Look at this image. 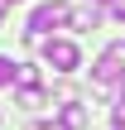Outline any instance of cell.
<instances>
[{
	"mask_svg": "<svg viewBox=\"0 0 125 130\" xmlns=\"http://www.w3.org/2000/svg\"><path fill=\"white\" fill-rule=\"evenodd\" d=\"M63 125L67 130H82L87 125V106H82V101H67V106H63Z\"/></svg>",
	"mask_w": 125,
	"mask_h": 130,
	"instance_id": "cell-4",
	"label": "cell"
},
{
	"mask_svg": "<svg viewBox=\"0 0 125 130\" xmlns=\"http://www.w3.org/2000/svg\"><path fill=\"white\" fill-rule=\"evenodd\" d=\"M19 77V63H10V58H0V87H10Z\"/></svg>",
	"mask_w": 125,
	"mask_h": 130,
	"instance_id": "cell-7",
	"label": "cell"
},
{
	"mask_svg": "<svg viewBox=\"0 0 125 130\" xmlns=\"http://www.w3.org/2000/svg\"><path fill=\"white\" fill-rule=\"evenodd\" d=\"M5 5H10V0H0V14H5Z\"/></svg>",
	"mask_w": 125,
	"mask_h": 130,
	"instance_id": "cell-11",
	"label": "cell"
},
{
	"mask_svg": "<svg viewBox=\"0 0 125 130\" xmlns=\"http://www.w3.org/2000/svg\"><path fill=\"white\" fill-rule=\"evenodd\" d=\"M39 130H67V125H63V121H53V125H39Z\"/></svg>",
	"mask_w": 125,
	"mask_h": 130,
	"instance_id": "cell-10",
	"label": "cell"
},
{
	"mask_svg": "<svg viewBox=\"0 0 125 130\" xmlns=\"http://www.w3.org/2000/svg\"><path fill=\"white\" fill-rule=\"evenodd\" d=\"M92 77L101 82V87H111V82H120L125 77V43H111L101 58H96V68H92Z\"/></svg>",
	"mask_w": 125,
	"mask_h": 130,
	"instance_id": "cell-2",
	"label": "cell"
},
{
	"mask_svg": "<svg viewBox=\"0 0 125 130\" xmlns=\"http://www.w3.org/2000/svg\"><path fill=\"white\" fill-rule=\"evenodd\" d=\"M19 82H24V87H39V68H34V63H19Z\"/></svg>",
	"mask_w": 125,
	"mask_h": 130,
	"instance_id": "cell-8",
	"label": "cell"
},
{
	"mask_svg": "<svg viewBox=\"0 0 125 130\" xmlns=\"http://www.w3.org/2000/svg\"><path fill=\"white\" fill-rule=\"evenodd\" d=\"M58 24H72V10H67L63 0H43V5L29 14L24 34H29V39H43V34H48V29H58Z\"/></svg>",
	"mask_w": 125,
	"mask_h": 130,
	"instance_id": "cell-1",
	"label": "cell"
},
{
	"mask_svg": "<svg viewBox=\"0 0 125 130\" xmlns=\"http://www.w3.org/2000/svg\"><path fill=\"white\" fill-rule=\"evenodd\" d=\"M19 106L39 111V106H43V92H39V87H24V92H19Z\"/></svg>",
	"mask_w": 125,
	"mask_h": 130,
	"instance_id": "cell-6",
	"label": "cell"
},
{
	"mask_svg": "<svg viewBox=\"0 0 125 130\" xmlns=\"http://www.w3.org/2000/svg\"><path fill=\"white\" fill-rule=\"evenodd\" d=\"M96 19H101V10H96V5H82V10H72V29H96Z\"/></svg>",
	"mask_w": 125,
	"mask_h": 130,
	"instance_id": "cell-5",
	"label": "cell"
},
{
	"mask_svg": "<svg viewBox=\"0 0 125 130\" xmlns=\"http://www.w3.org/2000/svg\"><path fill=\"white\" fill-rule=\"evenodd\" d=\"M116 130H125V125H116Z\"/></svg>",
	"mask_w": 125,
	"mask_h": 130,
	"instance_id": "cell-12",
	"label": "cell"
},
{
	"mask_svg": "<svg viewBox=\"0 0 125 130\" xmlns=\"http://www.w3.org/2000/svg\"><path fill=\"white\" fill-rule=\"evenodd\" d=\"M43 58H48V68H58V72H72V68L82 63L77 43H67V39H43Z\"/></svg>",
	"mask_w": 125,
	"mask_h": 130,
	"instance_id": "cell-3",
	"label": "cell"
},
{
	"mask_svg": "<svg viewBox=\"0 0 125 130\" xmlns=\"http://www.w3.org/2000/svg\"><path fill=\"white\" fill-rule=\"evenodd\" d=\"M10 5H14V0H10Z\"/></svg>",
	"mask_w": 125,
	"mask_h": 130,
	"instance_id": "cell-13",
	"label": "cell"
},
{
	"mask_svg": "<svg viewBox=\"0 0 125 130\" xmlns=\"http://www.w3.org/2000/svg\"><path fill=\"white\" fill-rule=\"evenodd\" d=\"M111 14H116V19H125V0H111Z\"/></svg>",
	"mask_w": 125,
	"mask_h": 130,
	"instance_id": "cell-9",
	"label": "cell"
}]
</instances>
